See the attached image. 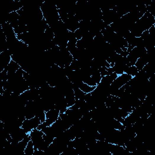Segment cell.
Returning a JSON list of instances; mask_svg holds the SVG:
<instances>
[{
  "label": "cell",
  "instance_id": "cell-1",
  "mask_svg": "<svg viewBox=\"0 0 155 155\" xmlns=\"http://www.w3.org/2000/svg\"><path fill=\"white\" fill-rule=\"evenodd\" d=\"M132 76L127 75L126 73H123L118 76L116 79H115L110 85V87L113 89H119L122 86L125 85L127 83L131 80Z\"/></svg>",
  "mask_w": 155,
  "mask_h": 155
},
{
  "label": "cell",
  "instance_id": "cell-2",
  "mask_svg": "<svg viewBox=\"0 0 155 155\" xmlns=\"http://www.w3.org/2000/svg\"><path fill=\"white\" fill-rule=\"evenodd\" d=\"M66 27L69 31L75 32L77 29H79L80 22L76 20L75 17V15L71 17H69L67 21L64 22Z\"/></svg>",
  "mask_w": 155,
  "mask_h": 155
},
{
  "label": "cell",
  "instance_id": "cell-3",
  "mask_svg": "<svg viewBox=\"0 0 155 155\" xmlns=\"http://www.w3.org/2000/svg\"><path fill=\"white\" fill-rule=\"evenodd\" d=\"M60 112L57 109H51L46 112V119H50L55 122L59 117Z\"/></svg>",
  "mask_w": 155,
  "mask_h": 155
},
{
  "label": "cell",
  "instance_id": "cell-4",
  "mask_svg": "<svg viewBox=\"0 0 155 155\" xmlns=\"http://www.w3.org/2000/svg\"><path fill=\"white\" fill-rule=\"evenodd\" d=\"M138 72L139 70L135 66H127L124 69V73L130 75L132 77L135 76Z\"/></svg>",
  "mask_w": 155,
  "mask_h": 155
},
{
  "label": "cell",
  "instance_id": "cell-5",
  "mask_svg": "<svg viewBox=\"0 0 155 155\" xmlns=\"http://www.w3.org/2000/svg\"><path fill=\"white\" fill-rule=\"evenodd\" d=\"M96 86H94V87H92V86H90L84 83H83L79 87V88L82 90L83 92H84L85 93H91L92 92H93V90L96 88Z\"/></svg>",
  "mask_w": 155,
  "mask_h": 155
},
{
  "label": "cell",
  "instance_id": "cell-6",
  "mask_svg": "<svg viewBox=\"0 0 155 155\" xmlns=\"http://www.w3.org/2000/svg\"><path fill=\"white\" fill-rule=\"evenodd\" d=\"M34 151H35V150H34L33 142L32 140H30L26 146V148H25L24 150V154L25 155H33Z\"/></svg>",
  "mask_w": 155,
  "mask_h": 155
},
{
  "label": "cell",
  "instance_id": "cell-7",
  "mask_svg": "<svg viewBox=\"0 0 155 155\" xmlns=\"http://www.w3.org/2000/svg\"><path fill=\"white\" fill-rule=\"evenodd\" d=\"M88 32L87 31H85V30H84L81 29H77L74 33H75V36H76V38L77 40H81V39L83 38V37L84 36V35L87 33Z\"/></svg>",
  "mask_w": 155,
  "mask_h": 155
},
{
  "label": "cell",
  "instance_id": "cell-8",
  "mask_svg": "<svg viewBox=\"0 0 155 155\" xmlns=\"http://www.w3.org/2000/svg\"><path fill=\"white\" fill-rule=\"evenodd\" d=\"M70 66L71 67V68L72 69V70L73 71L78 70L81 69V64H80V62L78 60H76V59H73V61L70 64Z\"/></svg>",
  "mask_w": 155,
  "mask_h": 155
},
{
  "label": "cell",
  "instance_id": "cell-9",
  "mask_svg": "<svg viewBox=\"0 0 155 155\" xmlns=\"http://www.w3.org/2000/svg\"><path fill=\"white\" fill-rule=\"evenodd\" d=\"M43 138V139L44 140V141L49 146H50L51 143H53V141H54V138H55V137L54 136L49 135V134H44Z\"/></svg>",
  "mask_w": 155,
  "mask_h": 155
}]
</instances>
